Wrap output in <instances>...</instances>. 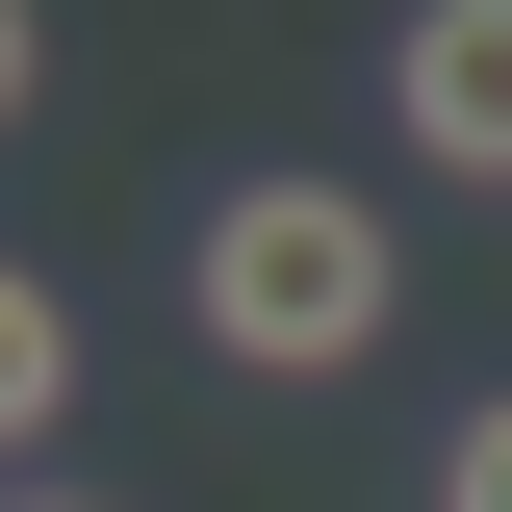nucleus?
<instances>
[{
  "instance_id": "nucleus-1",
  "label": "nucleus",
  "mask_w": 512,
  "mask_h": 512,
  "mask_svg": "<svg viewBox=\"0 0 512 512\" xmlns=\"http://www.w3.org/2000/svg\"><path fill=\"white\" fill-rule=\"evenodd\" d=\"M180 308H205V359H231V384H359L384 308H410V256H384L359 180H231V205H205V256H180Z\"/></svg>"
},
{
  "instance_id": "nucleus-2",
  "label": "nucleus",
  "mask_w": 512,
  "mask_h": 512,
  "mask_svg": "<svg viewBox=\"0 0 512 512\" xmlns=\"http://www.w3.org/2000/svg\"><path fill=\"white\" fill-rule=\"evenodd\" d=\"M384 103H410L436 180H512V0H436V26L384 52Z\"/></svg>"
},
{
  "instance_id": "nucleus-3",
  "label": "nucleus",
  "mask_w": 512,
  "mask_h": 512,
  "mask_svg": "<svg viewBox=\"0 0 512 512\" xmlns=\"http://www.w3.org/2000/svg\"><path fill=\"white\" fill-rule=\"evenodd\" d=\"M52 410H77V308H52V282H26V256H0V461L52 436Z\"/></svg>"
},
{
  "instance_id": "nucleus-4",
  "label": "nucleus",
  "mask_w": 512,
  "mask_h": 512,
  "mask_svg": "<svg viewBox=\"0 0 512 512\" xmlns=\"http://www.w3.org/2000/svg\"><path fill=\"white\" fill-rule=\"evenodd\" d=\"M436 512H512V384H487V410L436 436Z\"/></svg>"
},
{
  "instance_id": "nucleus-5",
  "label": "nucleus",
  "mask_w": 512,
  "mask_h": 512,
  "mask_svg": "<svg viewBox=\"0 0 512 512\" xmlns=\"http://www.w3.org/2000/svg\"><path fill=\"white\" fill-rule=\"evenodd\" d=\"M26 77H52V26H26V0H0V128H26Z\"/></svg>"
},
{
  "instance_id": "nucleus-6",
  "label": "nucleus",
  "mask_w": 512,
  "mask_h": 512,
  "mask_svg": "<svg viewBox=\"0 0 512 512\" xmlns=\"http://www.w3.org/2000/svg\"><path fill=\"white\" fill-rule=\"evenodd\" d=\"M0 512H103V487H0Z\"/></svg>"
}]
</instances>
